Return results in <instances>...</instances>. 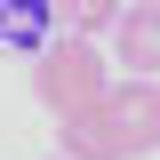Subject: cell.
<instances>
[{"label": "cell", "instance_id": "5", "mask_svg": "<svg viewBox=\"0 0 160 160\" xmlns=\"http://www.w3.org/2000/svg\"><path fill=\"white\" fill-rule=\"evenodd\" d=\"M152 152H160V96H152Z\"/></svg>", "mask_w": 160, "mask_h": 160}, {"label": "cell", "instance_id": "1", "mask_svg": "<svg viewBox=\"0 0 160 160\" xmlns=\"http://www.w3.org/2000/svg\"><path fill=\"white\" fill-rule=\"evenodd\" d=\"M112 56H104L88 32H56V40H40L32 48V88H40V104L48 112H88V104H104V88H112Z\"/></svg>", "mask_w": 160, "mask_h": 160}, {"label": "cell", "instance_id": "2", "mask_svg": "<svg viewBox=\"0 0 160 160\" xmlns=\"http://www.w3.org/2000/svg\"><path fill=\"white\" fill-rule=\"evenodd\" d=\"M112 64L160 80V0H128V8H120V24H112Z\"/></svg>", "mask_w": 160, "mask_h": 160}, {"label": "cell", "instance_id": "3", "mask_svg": "<svg viewBox=\"0 0 160 160\" xmlns=\"http://www.w3.org/2000/svg\"><path fill=\"white\" fill-rule=\"evenodd\" d=\"M120 8H128V0H48V24H56V32H112L120 24Z\"/></svg>", "mask_w": 160, "mask_h": 160}, {"label": "cell", "instance_id": "6", "mask_svg": "<svg viewBox=\"0 0 160 160\" xmlns=\"http://www.w3.org/2000/svg\"><path fill=\"white\" fill-rule=\"evenodd\" d=\"M48 160H72V152H48Z\"/></svg>", "mask_w": 160, "mask_h": 160}, {"label": "cell", "instance_id": "4", "mask_svg": "<svg viewBox=\"0 0 160 160\" xmlns=\"http://www.w3.org/2000/svg\"><path fill=\"white\" fill-rule=\"evenodd\" d=\"M48 0H0V48H40Z\"/></svg>", "mask_w": 160, "mask_h": 160}]
</instances>
